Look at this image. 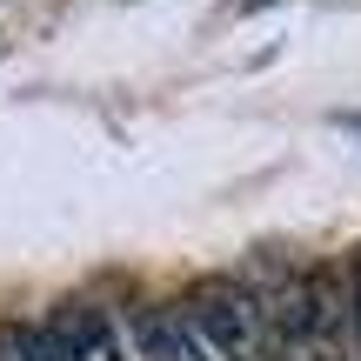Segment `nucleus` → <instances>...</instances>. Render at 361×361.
I'll list each match as a JSON object with an SVG mask.
<instances>
[{"label":"nucleus","instance_id":"1","mask_svg":"<svg viewBox=\"0 0 361 361\" xmlns=\"http://www.w3.org/2000/svg\"><path fill=\"white\" fill-rule=\"evenodd\" d=\"M180 308L221 361H274V308L247 281H201Z\"/></svg>","mask_w":361,"mask_h":361},{"label":"nucleus","instance_id":"2","mask_svg":"<svg viewBox=\"0 0 361 361\" xmlns=\"http://www.w3.org/2000/svg\"><path fill=\"white\" fill-rule=\"evenodd\" d=\"M47 341H54V361H121V341L94 301H61L47 322Z\"/></svg>","mask_w":361,"mask_h":361},{"label":"nucleus","instance_id":"3","mask_svg":"<svg viewBox=\"0 0 361 361\" xmlns=\"http://www.w3.org/2000/svg\"><path fill=\"white\" fill-rule=\"evenodd\" d=\"M134 348H141V361H221L201 341V328L188 322V308H147L134 322Z\"/></svg>","mask_w":361,"mask_h":361},{"label":"nucleus","instance_id":"4","mask_svg":"<svg viewBox=\"0 0 361 361\" xmlns=\"http://www.w3.org/2000/svg\"><path fill=\"white\" fill-rule=\"evenodd\" d=\"M0 361H54V341H47V328L7 322V328H0Z\"/></svg>","mask_w":361,"mask_h":361},{"label":"nucleus","instance_id":"5","mask_svg":"<svg viewBox=\"0 0 361 361\" xmlns=\"http://www.w3.org/2000/svg\"><path fill=\"white\" fill-rule=\"evenodd\" d=\"M348 328H355V341H361V261H355V301H348Z\"/></svg>","mask_w":361,"mask_h":361},{"label":"nucleus","instance_id":"6","mask_svg":"<svg viewBox=\"0 0 361 361\" xmlns=\"http://www.w3.org/2000/svg\"><path fill=\"white\" fill-rule=\"evenodd\" d=\"M348 128H355V134H361V114H348Z\"/></svg>","mask_w":361,"mask_h":361}]
</instances>
